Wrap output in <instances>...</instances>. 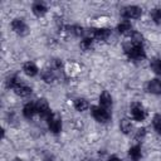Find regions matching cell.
<instances>
[{"mask_svg":"<svg viewBox=\"0 0 161 161\" xmlns=\"http://www.w3.org/2000/svg\"><path fill=\"white\" fill-rule=\"evenodd\" d=\"M125 53L133 60H142L146 58V53L142 48V45H135L131 42L125 44Z\"/></svg>","mask_w":161,"mask_h":161,"instance_id":"cell-1","label":"cell"},{"mask_svg":"<svg viewBox=\"0 0 161 161\" xmlns=\"http://www.w3.org/2000/svg\"><path fill=\"white\" fill-rule=\"evenodd\" d=\"M92 116L94 117V119L97 122H101V123H107L111 119L109 112L101 106H93L92 107Z\"/></svg>","mask_w":161,"mask_h":161,"instance_id":"cell-2","label":"cell"},{"mask_svg":"<svg viewBox=\"0 0 161 161\" xmlns=\"http://www.w3.org/2000/svg\"><path fill=\"white\" fill-rule=\"evenodd\" d=\"M35 106H36V112L39 113V116H40L42 118L48 119V118L52 116V112H50L49 104H48V102H47L44 98L38 99V101L35 102Z\"/></svg>","mask_w":161,"mask_h":161,"instance_id":"cell-3","label":"cell"},{"mask_svg":"<svg viewBox=\"0 0 161 161\" xmlns=\"http://www.w3.org/2000/svg\"><path fill=\"white\" fill-rule=\"evenodd\" d=\"M142 14V10L140 6L136 5H131V6H126L122 9V16L126 19H137L140 18Z\"/></svg>","mask_w":161,"mask_h":161,"instance_id":"cell-4","label":"cell"},{"mask_svg":"<svg viewBox=\"0 0 161 161\" xmlns=\"http://www.w3.org/2000/svg\"><path fill=\"white\" fill-rule=\"evenodd\" d=\"M48 126L49 130L53 133H58L62 130V118L58 113H52V116L48 118Z\"/></svg>","mask_w":161,"mask_h":161,"instance_id":"cell-5","label":"cell"},{"mask_svg":"<svg viewBox=\"0 0 161 161\" xmlns=\"http://www.w3.org/2000/svg\"><path fill=\"white\" fill-rule=\"evenodd\" d=\"M131 116L135 121H143L145 117H146V111L143 109V107L140 104V103H133L131 106Z\"/></svg>","mask_w":161,"mask_h":161,"instance_id":"cell-6","label":"cell"},{"mask_svg":"<svg viewBox=\"0 0 161 161\" xmlns=\"http://www.w3.org/2000/svg\"><path fill=\"white\" fill-rule=\"evenodd\" d=\"M11 28H13V30H14L16 34H19V35H26V34L29 33L28 25H26L21 19H14V20L11 21Z\"/></svg>","mask_w":161,"mask_h":161,"instance_id":"cell-7","label":"cell"},{"mask_svg":"<svg viewBox=\"0 0 161 161\" xmlns=\"http://www.w3.org/2000/svg\"><path fill=\"white\" fill-rule=\"evenodd\" d=\"M99 106L103 107L104 109H109L112 107V97L107 91H103L99 96Z\"/></svg>","mask_w":161,"mask_h":161,"instance_id":"cell-8","label":"cell"},{"mask_svg":"<svg viewBox=\"0 0 161 161\" xmlns=\"http://www.w3.org/2000/svg\"><path fill=\"white\" fill-rule=\"evenodd\" d=\"M92 35L97 40H106L111 35V31L108 29H106V28H99V29H93Z\"/></svg>","mask_w":161,"mask_h":161,"instance_id":"cell-9","label":"cell"},{"mask_svg":"<svg viewBox=\"0 0 161 161\" xmlns=\"http://www.w3.org/2000/svg\"><path fill=\"white\" fill-rule=\"evenodd\" d=\"M23 70H24V73L26 74V75H29V77H34V75H36L38 74V67L34 64V63H31V62H26V63H24L23 64Z\"/></svg>","mask_w":161,"mask_h":161,"instance_id":"cell-10","label":"cell"},{"mask_svg":"<svg viewBox=\"0 0 161 161\" xmlns=\"http://www.w3.org/2000/svg\"><path fill=\"white\" fill-rule=\"evenodd\" d=\"M117 30H118V33H121V34H123V35H131V34L133 33V31H132V25H131V23L127 21V20L119 23V24L117 25Z\"/></svg>","mask_w":161,"mask_h":161,"instance_id":"cell-11","label":"cell"},{"mask_svg":"<svg viewBox=\"0 0 161 161\" xmlns=\"http://www.w3.org/2000/svg\"><path fill=\"white\" fill-rule=\"evenodd\" d=\"M147 89H148V92H151V93L160 94V93H161V82H160L158 79H151V80H148V83H147Z\"/></svg>","mask_w":161,"mask_h":161,"instance_id":"cell-12","label":"cell"},{"mask_svg":"<svg viewBox=\"0 0 161 161\" xmlns=\"http://www.w3.org/2000/svg\"><path fill=\"white\" fill-rule=\"evenodd\" d=\"M31 10H33V13H34V15L35 16H43V15H45V13H47V6L43 4V3H34L33 4V6H31Z\"/></svg>","mask_w":161,"mask_h":161,"instance_id":"cell-13","label":"cell"},{"mask_svg":"<svg viewBox=\"0 0 161 161\" xmlns=\"http://www.w3.org/2000/svg\"><path fill=\"white\" fill-rule=\"evenodd\" d=\"M23 113H24V116H25L26 118H31L35 113H38V112H36V106H35V103H33V102L26 103V104L24 106V108H23Z\"/></svg>","mask_w":161,"mask_h":161,"instance_id":"cell-14","label":"cell"},{"mask_svg":"<svg viewBox=\"0 0 161 161\" xmlns=\"http://www.w3.org/2000/svg\"><path fill=\"white\" fill-rule=\"evenodd\" d=\"M5 83H6V87L8 88H18L21 83H20V80H19V78H18V75H15V74H13V75H9L8 78H6V80H5Z\"/></svg>","mask_w":161,"mask_h":161,"instance_id":"cell-15","label":"cell"},{"mask_svg":"<svg viewBox=\"0 0 161 161\" xmlns=\"http://www.w3.org/2000/svg\"><path fill=\"white\" fill-rule=\"evenodd\" d=\"M42 78L47 83H53L55 80V74L52 69H43L42 70Z\"/></svg>","mask_w":161,"mask_h":161,"instance_id":"cell-16","label":"cell"},{"mask_svg":"<svg viewBox=\"0 0 161 161\" xmlns=\"http://www.w3.org/2000/svg\"><path fill=\"white\" fill-rule=\"evenodd\" d=\"M15 93L20 97H28L31 94V88L28 87V86H24V84H20L18 88H15Z\"/></svg>","mask_w":161,"mask_h":161,"instance_id":"cell-17","label":"cell"},{"mask_svg":"<svg viewBox=\"0 0 161 161\" xmlns=\"http://www.w3.org/2000/svg\"><path fill=\"white\" fill-rule=\"evenodd\" d=\"M119 130H121L125 135H128V133L132 131V123H131V121H128L127 118L121 119V122H119Z\"/></svg>","mask_w":161,"mask_h":161,"instance_id":"cell-18","label":"cell"},{"mask_svg":"<svg viewBox=\"0 0 161 161\" xmlns=\"http://www.w3.org/2000/svg\"><path fill=\"white\" fill-rule=\"evenodd\" d=\"M74 108L77 109V111H79V112H83V111H86L87 108H88V102L86 101V99H83V98H77L75 101H74Z\"/></svg>","mask_w":161,"mask_h":161,"instance_id":"cell-19","label":"cell"},{"mask_svg":"<svg viewBox=\"0 0 161 161\" xmlns=\"http://www.w3.org/2000/svg\"><path fill=\"white\" fill-rule=\"evenodd\" d=\"M128 155L131 156V158L132 160H138L140 157H141V148H140V146L138 145H136V146H132L130 150H128Z\"/></svg>","mask_w":161,"mask_h":161,"instance_id":"cell-20","label":"cell"},{"mask_svg":"<svg viewBox=\"0 0 161 161\" xmlns=\"http://www.w3.org/2000/svg\"><path fill=\"white\" fill-rule=\"evenodd\" d=\"M65 29H67L68 31H70L72 34L77 35V36H80V35H83V34H84V30H83V28H82V26H78V25L65 26Z\"/></svg>","mask_w":161,"mask_h":161,"instance_id":"cell-21","label":"cell"},{"mask_svg":"<svg viewBox=\"0 0 161 161\" xmlns=\"http://www.w3.org/2000/svg\"><path fill=\"white\" fill-rule=\"evenodd\" d=\"M151 18L156 24H161V8H155L151 10Z\"/></svg>","mask_w":161,"mask_h":161,"instance_id":"cell-22","label":"cell"},{"mask_svg":"<svg viewBox=\"0 0 161 161\" xmlns=\"http://www.w3.org/2000/svg\"><path fill=\"white\" fill-rule=\"evenodd\" d=\"M142 40H143V36L140 34V33H132L131 34V43L135 44V45H142Z\"/></svg>","mask_w":161,"mask_h":161,"instance_id":"cell-23","label":"cell"},{"mask_svg":"<svg viewBox=\"0 0 161 161\" xmlns=\"http://www.w3.org/2000/svg\"><path fill=\"white\" fill-rule=\"evenodd\" d=\"M152 125L156 132L161 133V114H155L153 119H152Z\"/></svg>","mask_w":161,"mask_h":161,"instance_id":"cell-24","label":"cell"},{"mask_svg":"<svg viewBox=\"0 0 161 161\" xmlns=\"http://www.w3.org/2000/svg\"><path fill=\"white\" fill-rule=\"evenodd\" d=\"M92 44H93V40L92 38H84L82 42H80V48L83 50H89L92 48Z\"/></svg>","mask_w":161,"mask_h":161,"instance_id":"cell-25","label":"cell"},{"mask_svg":"<svg viewBox=\"0 0 161 161\" xmlns=\"http://www.w3.org/2000/svg\"><path fill=\"white\" fill-rule=\"evenodd\" d=\"M151 68H152V70H153L156 74L161 75V59L153 60V62L151 63Z\"/></svg>","mask_w":161,"mask_h":161,"instance_id":"cell-26","label":"cell"},{"mask_svg":"<svg viewBox=\"0 0 161 161\" xmlns=\"http://www.w3.org/2000/svg\"><path fill=\"white\" fill-rule=\"evenodd\" d=\"M145 135H146V128H138L137 131H136V135H135V138L137 140V141H140V140H142L143 137H145Z\"/></svg>","mask_w":161,"mask_h":161,"instance_id":"cell-27","label":"cell"},{"mask_svg":"<svg viewBox=\"0 0 161 161\" xmlns=\"http://www.w3.org/2000/svg\"><path fill=\"white\" fill-rule=\"evenodd\" d=\"M62 67H63V63H62L60 59H53V62H52V68H53V69L60 70Z\"/></svg>","mask_w":161,"mask_h":161,"instance_id":"cell-28","label":"cell"},{"mask_svg":"<svg viewBox=\"0 0 161 161\" xmlns=\"http://www.w3.org/2000/svg\"><path fill=\"white\" fill-rule=\"evenodd\" d=\"M108 161H121L118 157H116V156H111L109 158H108Z\"/></svg>","mask_w":161,"mask_h":161,"instance_id":"cell-29","label":"cell"},{"mask_svg":"<svg viewBox=\"0 0 161 161\" xmlns=\"http://www.w3.org/2000/svg\"><path fill=\"white\" fill-rule=\"evenodd\" d=\"M13 161H23V160H21V158H19V157H16V158H14Z\"/></svg>","mask_w":161,"mask_h":161,"instance_id":"cell-30","label":"cell"},{"mask_svg":"<svg viewBox=\"0 0 161 161\" xmlns=\"http://www.w3.org/2000/svg\"><path fill=\"white\" fill-rule=\"evenodd\" d=\"M44 161H53V160H52V158H45Z\"/></svg>","mask_w":161,"mask_h":161,"instance_id":"cell-31","label":"cell"},{"mask_svg":"<svg viewBox=\"0 0 161 161\" xmlns=\"http://www.w3.org/2000/svg\"><path fill=\"white\" fill-rule=\"evenodd\" d=\"M91 161H93V160H91Z\"/></svg>","mask_w":161,"mask_h":161,"instance_id":"cell-32","label":"cell"}]
</instances>
